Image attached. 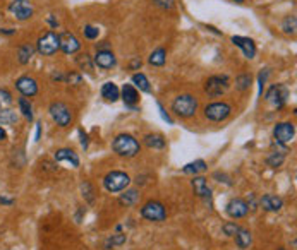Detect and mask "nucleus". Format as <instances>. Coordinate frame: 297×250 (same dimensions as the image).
Returning a JSON list of instances; mask_svg holds the SVG:
<instances>
[{
  "label": "nucleus",
  "mask_w": 297,
  "mask_h": 250,
  "mask_svg": "<svg viewBox=\"0 0 297 250\" xmlns=\"http://www.w3.org/2000/svg\"><path fill=\"white\" fill-rule=\"evenodd\" d=\"M232 113V106L225 101H215L204 106V117L211 122H223L230 117Z\"/></svg>",
  "instance_id": "39448f33"
},
{
  "label": "nucleus",
  "mask_w": 297,
  "mask_h": 250,
  "mask_svg": "<svg viewBox=\"0 0 297 250\" xmlns=\"http://www.w3.org/2000/svg\"><path fill=\"white\" fill-rule=\"evenodd\" d=\"M102 96L110 103H115L119 98H121V89L117 87L115 83H105L102 86Z\"/></svg>",
  "instance_id": "412c9836"
},
{
  "label": "nucleus",
  "mask_w": 297,
  "mask_h": 250,
  "mask_svg": "<svg viewBox=\"0 0 297 250\" xmlns=\"http://www.w3.org/2000/svg\"><path fill=\"white\" fill-rule=\"evenodd\" d=\"M141 65H143L141 59H140V57H136V59H133V60L129 62V69H131V71H138V69H140Z\"/></svg>",
  "instance_id": "37998d69"
},
{
  "label": "nucleus",
  "mask_w": 297,
  "mask_h": 250,
  "mask_svg": "<svg viewBox=\"0 0 297 250\" xmlns=\"http://www.w3.org/2000/svg\"><path fill=\"white\" fill-rule=\"evenodd\" d=\"M9 12L12 14L17 21H28V19L33 17L34 7L31 0H12V2L9 3Z\"/></svg>",
  "instance_id": "1a4fd4ad"
},
{
  "label": "nucleus",
  "mask_w": 297,
  "mask_h": 250,
  "mask_svg": "<svg viewBox=\"0 0 297 250\" xmlns=\"http://www.w3.org/2000/svg\"><path fill=\"white\" fill-rule=\"evenodd\" d=\"M19 110L22 111V115H24L29 122L33 120V106L26 98H19Z\"/></svg>",
  "instance_id": "f704fd0d"
},
{
  "label": "nucleus",
  "mask_w": 297,
  "mask_h": 250,
  "mask_svg": "<svg viewBox=\"0 0 297 250\" xmlns=\"http://www.w3.org/2000/svg\"><path fill=\"white\" fill-rule=\"evenodd\" d=\"M131 183V176L126 171H110L107 173V176L103 178V187L109 192H122L129 187Z\"/></svg>",
  "instance_id": "20e7f679"
},
{
  "label": "nucleus",
  "mask_w": 297,
  "mask_h": 250,
  "mask_svg": "<svg viewBox=\"0 0 297 250\" xmlns=\"http://www.w3.org/2000/svg\"><path fill=\"white\" fill-rule=\"evenodd\" d=\"M141 216L145 219H148V221L160 223V221H165V218H167V211H165V207L161 202L149 201L141 207Z\"/></svg>",
  "instance_id": "6e6552de"
},
{
  "label": "nucleus",
  "mask_w": 297,
  "mask_h": 250,
  "mask_svg": "<svg viewBox=\"0 0 297 250\" xmlns=\"http://www.w3.org/2000/svg\"><path fill=\"white\" fill-rule=\"evenodd\" d=\"M12 103H14V98H12V94H10V91L0 87V111L7 110Z\"/></svg>",
  "instance_id": "473e14b6"
},
{
  "label": "nucleus",
  "mask_w": 297,
  "mask_h": 250,
  "mask_svg": "<svg viewBox=\"0 0 297 250\" xmlns=\"http://www.w3.org/2000/svg\"><path fill=\"white\" fill-rule=\"evenodd\" d=\"M17 124V113L12 110H2L0 111V127L2 125H16Z\"/></svg>",
  "instance_id": "c756f323"
},
{
  "label": "nucleus",
  "mask_w": 297,
  "mask_h": 250,
  "mask_svg": "<svg viewBox=\"0 0 297 250\" xmlns=\"http://www.w3.org/2000/svg\"><path fill=\"white\" fill-rule=\"evenodd\" d=\"M156 106H158V110H160V115H161V118H163L165 122H168V124H170V125H173V120H172V117H170V115L167 113V111H165V108H163V106H161V103H160V101L156 103Z\"/></svg>",
  "instance_id": "79ce46f5"
},
{
  "label": "nucleus",
  "mask_w": 297,
  "mask_h": 250,
  "mask_svg": "<svg viewBox=\"0 0 297 250\" xmlns=\"http://www.w3.org/2000/svg\"><path fill=\"white\" fill-rule=\"evenodd\" d=\"M16 87L24 98H33V96L38 94V83L31 76H21L16 81Z\"/></svg>",
  "instance_id": "f8f14e48"
},
{
  "label": "nucleus",
  "mask_w": 297,
  "mask_h": 250,
  "mask_svg": "<svg viewBox=\"0 0 297 250\" xmlns=\"http://www.w3.org/2000/svg\"><path fill=\"white\" fill-rule=\"evenodd\" d=\"M296 136V127L292 122H280V124L275 125V129H273V137H275L277 144H289L292 139H294Z\"/></svg>",
  "instance_id": "9b49d317"
},
{
  "label": "nucleus",
  "mask_w": 297,
  "mask_h": 250,
  "mask_svg": "<svg viewBox=\"0 0 297 250\" xmlns=\"http://www.w3.org/2000/svg\"><path fill=\"white\" fill-rule=\"evenodd\" d=\"M285 153H287L285 148H282V151H273L272 155L268 156V160H266L268 167H272V168L282 167V163H284V160H285Z\"/></svg>",
  "instance_id": "c85d7f7f"
},
{
  "label": "nucleus",
  "mask_w": 297,
  "mask_h": 250,
  "mask_svg": "<svg viewBox=\"0 0 297 250\" xmlns=\"http://www.w3.org/2000/svg\"><path fill=\"white\" fill-rule=\"evenodd\" d=\"M65 83L72 84V86H78V84L83 83V78H81V74H76V72H72V74H69L67 78H65Z\"/></svg>",
  "instance_id": "a19ab883"
},
{
  "label": "nucleus",
  "mask_w": 297,
  "mask_h": 250,
  "mask_svg": "<svg viewBox=\"0 0 297 250\" xmlns=\"http://www.w3.org/2000/svg\"><path fill=\"white\" fill-rule=\"evenodd\" d=\"M148 62L151 65H155V67H161V65H165V62H167V50L156 48L155 52H151Z\"/></svg>",
  "instance_id": "393cba45"
},
{
  "label": "nucleus",
  "mask_w": 297,
  "mask_h": 250,
  "mask_svg": "<svg viewBox=\"0 0 297 250\" xmlns=\"http://www.w3.org/2000/svg\"><path fill=\"white\" fill-rule=\"evenodd\" d=\"M36 50H38V52H40L43 57H52V55H55V53L60 50L59 34L53 33V31L43 33L40 38H38Z\"/></svg>",
  "instance_id": "7ed1b4c3"
},
{
  "label": "nucleus",
  "mask_w": 297,
  "mask_h": 250,
  "mask_svg": "<svg viewBox=\"0 0 297 250\" xmlns=\"http://www.w3.org/2000/svg\"><path fill=\"white\" fill-rule=\"evenodd\" d=\"M76 64H78V67L81 71H86V72H93V69H95L93 59H91L88 53H81V55L76 57Z\"/></svg>",
  "instance_id": "cd10ccee"
},
{
  "label": "nucleus",
  "mask_w": 297,
  "mask_h": 250,
  "mask_svg": "<svg viewBox=\"0 0 297 250\" xmlns=\"http://www.w3.org/2000/svg\"><path fill=\"white\" fill-rule=\"evenodd\" d=\"M79 136H81V144H83V148L86 149L88 148V136L83 132V130H79Z\"/></svg>",
  "instance_id": "c03bdc74"
},
{
  "label": "nucleus",
  "mask_w": 297,
  "mask_h": 250,
  "mask_svg": "<svg viewBox=\"0 0 297 250\" xmlns=\"http://www.w3.org/2000/svg\"><path fill=\"white\" fill-rule=\"evenodd\" d=\"M121 96H122V101H124L127 106H131V108H134L136 103L140 101V93H138V89L133 84H124V87L121 89Z\"/></svg>",
  "instance_id": "6ab92c4d"
},
{
  "label": "nucleus",
  "mask_w": 297,
  "mask_h": 250,
  "mask_svg": "<svg viewBox=\"0 0 297 250\" xmlns=\"http://www.w3.org/2000/svg\"><path fill=\"white\" fill-rule=\"evenodd\" d=\"M279 250H285V249H279Z\"/></svg>",
  "instance_id": "3c124183"
},
{
  "label": "nucleus",
  "mask_w": 297,
  "mask_h": 250,
  "mask_svg": "<svg viewBox=\"0 0 297 250\" xmlns=\"http://www.w3.org/2000/svg\"><path fill=\"white\" fill-rule=\"evenodd\" d=\"M5 136H7V134H5V130H3L2 127H0V141H3V139H5Z\"/></svg>",
  "instance_id": "de8ad7c7"
},
{
  "label": "nucleus",
  "mask_w": 297,
  "mask_h": 250,
  "mask_svg": "<svg viewBox=\"0 0 297 250\" xmlns=\"http://www.w3.org/2000/svg\"><path fill=\"white\" fill-rule=\"evenodd\" d=\"M59 41H60V50H62L65 55H72V53L79 52V48H81L79 40L72 33L65 31L62 34H59Z\"/></svg>",
  "instance_id": "ddd939ff"
},
{
  "label": "nucleus",
  "mask_w": 297,
  "mask_h": 250,
  "mask_svg": "<svg viewBox=\"0 0 297 250\" xmlns=\"http://www.w3.org/2000/svg\"><path fill=\"white\" fill-rule=\"evenodd\" d=\"M192 185V190H194V194L198 195V197L204 199V201H210L211 199V188L208 187L206 183V178L204 176H194L191 182Z\"/></svg>",
  "instance_id": "f3484780"
},
{
  "label": "nucleus",
  "mask_w": 297,
  "mask_h": 250,
  "mask_svg": "<svg viewBox=\"0 0 297 250\" xmlns=\"http://www.w3.org/2000/svg\"><path fill=\"white\" fill-rule=\"evenodd\" d=\"M145 144L149 149H163L165 148V139L160 134H148L145 136Z\"/></svg>",
  "instance_id": "b1692460"
},
{
  "label": "nucleus",
  "mask_w": 297,
  "mask_h": 250,
  "mask_svg": "<svg viewBox=\"0 0 297 250\" xmlns=\"http://www.w3.org/2000/svg\"><path fill=\"white\" fill-rule=\"evenodd\" d=\"M98 33H100V29L95 28V26H91V24L84 26V36H86L88 40H96V38H98Z\"/></svg>",
  "instance_id": "4c0bfd02"
},
{
  "label": "nucleus",
  "mask_w": 297,
  "mask_h": 250,
  "mask_svg": "<svg viewBox=\"0 0 297 250\" xmlns=\"http://www.w3.org/2000/svg\"><path fill=\"white\" fill-rule=\"evenodd\" d=\"M249 213V206L244 199H232L229 204H227V214L234 219L244 218L246 214Z\"/></svg>",
  "instance_id": "2eb2a0df"
},
{
  "label": "nucleus",
  "mask_w": 297,
  "mask_h": 250,
  "mask_svg": "<svg viewBox=\"0 0 297 250\" xmlns=\"http://www.w3.org/2000/svg\"><path fill=\"white\" fill-rule=\"evenodd\" d=\"M234 2H237V3H242V2H244V0H234Z\"/></svg>",
  "instance_id": "8fccbe9b"
},
{
  "label": "nucleus",
  "mask_w": 297,
  "mask_h": 250,
  "mask_svg": "<svg viewBox=\"0 0 297 250\" xmlns=\"http://www.w3.org/2000/svg\"><path fill=\"white\" fill-rule=\"evenodd\" d=\"M260 204L265 211H268V213H277V211H280L282 207H284V201H282L279 195H273V194L263 195Z\"/></svg>",
  "instance_id": "a211bd4d"
},
{
  "label": "nucleus",
  "mask_w": 297,
  "mask_h": 250,
  "mask_svg": "<svg viewBox=\"0 0 297 250\" xmlns=\"http://www.w3.org/2000/svg\"><path fill=\"white\" fill-rule=\"evenodd\" d=\"M282 29H284L285 34H296V29H297V19L294 14H291V16H287L284 19V22H282Z\"/></svg>",
  "instance_id": "7c9ffc66"
},
{
  "label": "nucleus",
  "mask_w": 297,
  "mask_h": 250,
  "mask_svg": "<svg viewBox=\"0 0 297 250\" xmlns=\"http://www.w3.org/2000/svg\"><path fill=\"white\" fill-rule=\"evenodd\" d=\"M55 161L57 163H62V161H67V163H71L74 168H78L79 167V156L76 155L72 149H67V148H64V149H59V151H55Z\"/></svg>",
  "instance_id": "aec40b11"
},
{
  "label": "nucleus",
  "mask_w": 297,
  "mask_h": 250,
  "mask_svg": "<svg viewBox=\"0 0 297 250\" xmlns=\"http://www.w3.org/2000/svg\"><path fill=\"white\" fill-rule=\"evenodd\" d=\"M138 199H140V192H138L136 188H131L126 194L121 195V204H124V206H133V204L138 202Z\"/></svg>",
  "instance_id": "2f4dec72"
},
{
  "label": "nucleus",
  "mask_w": 297,
  "mask_h": 250,
  "mask_svg": "<svg viewBox=\"0 0 297 250\" xmlns=\"http://www.w3.org/2000/svg\"><path fill=\"white\" fill-rule=\"evenodd\" d=\"M266 101L272 103L275 108H282L289 98V87L285 84H273L268 91H266Z\"/></svg>",
  "instance_id": "9d476101"
},
{
  "label": "nucleus",
  "mask_w": 297,
  "mask_h": 250,
  "mask_svg": "<svg viewBox=\"0 0 297 250\" xmlns=\"http://www.w3.org/2000/svg\"><path fill=\"white\" fill-rule=\"evenodd\" d=\"M0 33L2 34H14L16 31H14V29H0Z\"/></svg>",
  "instance_id": "49530a36"
},
{
  "label": "nucleus",
  "mask_w": 297,
  "mask_h": 250,
  "mask_svg": "<svg viewBox=\"0 0 297 250\" xmlns=\"http://www.w3.org/2000/svg\"><path fill=\"white\" fill-rule=\"evenodd\" d=\"M229 78L227 76H213L204 83V93L211 98H218V96L225 94L229 89Z\"/></svg>",
  "instance_id": "0eeeda50"
},
{
  "label": "nucleus",
  "mask_w": 297,
  "mask_h": 250,
  "mask_svg": "<svg viewBox=\"0 0 297 250\" xmlns=\"http://www.w3.org/2000/svg\"><path fill=\"white\" fill-rule=\"evenodd\" d=\"M232 43L235 47H239L242 50V53H244L246 59H254V55H256V45H254V41L251 40V38H246V36H232Z\"/></svg>",
  "instance_id": "dca6fc26"
},
{
  "label": "nucleus",
  "mask_w": 297,
  "mask_h": 250,
  "mask_svg": "<svg viewBox=\"0 0 297 250\" xmlns=\"http://www.w3.org/2000/svg\"><path fill=\"white\" fill-rule=\"evenodd\" d=\"M172 111L180 118H191L198 111V99L192 94H179L172 103Z\"/></svg>",
  "instance_id": "f03ea898"
},
{
  "label": "nucleus",
  "mask_w": 297,
  "mask_h": 250,
  "mask_svg": "<svg viewBox=\"0 0 297 250\" xmlns=\"http://www.w3.org/2000/svg\"><path fill=\"white\" fill-rule=\"evenodd\" d=\"M109 244H112V247H119V245L126 244V235H124V233L112 235V238L109 240Z\"/></svg>",
  "instance_id": "58836bf2"
},
{
  "label": "nucleus",
  "mask_w": 297,
  "mask_h": 250,
  "mask_svg": "<svg viewBox=\"0 0 297 250\" xmlns=\"http://www.w3.org/2000/svg\"><path fill=\"white\" fill-rule=\"evenodd\" d=\"M112 149L122 158H134L140 153L141 146L138 139H134L131 134H119L114 142H112Z\"/></svg>",
  "instance_id": "f257e3e1"
},
{
  "label": "nucleus",
  "mask_w": 297,
  "mask_h": 250,
  "mask_svg": "<svg viewBox=\"0 0 297 250\" xmlns=\"http://www.w3.org/2000/svg\"><path fill=\"white\" fill-rule=\"evenodd\" d=\"M206 170V163H204L203 160H198V161H192V163H187L186 167L182 168V173L184 175H198V173H201Z\"/></svg>",
  "instance_id": "bb28decb"
},
{
  "label": "nucleus",
  "mask_w": 297,
  "mask_h": 250,
  "mask_svg": "<svg viewBox=\"0 0 297 250\" xmlns=\"http://www.w3.org/2000/svg\"><path fill=\"white\" fill-rule=\"evenodd\" d=\"M50 117H52V120L55 122L59 127H67L71 125L72 122V113H71V108H69L65 103L62 101H53L52 105H50Z\"/></svg>",
  "instance_id": "423d86ee"
},
{
  "label": "nucleus",
  "mask_w": 297,
  "mask_h": 250,
  "mask_svg": "<svg viewBox=\"0 0 297 250\" xmlns=\"http://www.w3.org/2000/svg\"><path fill=\"white\" fill-rule=\"evenodd\" d=\"M40 134H41V125L36 124V136H34V141H40Z\"/></svg>",
  "instance_id": "a18cd8bd"
},
{
  "label": "nucleus",
  "mask_w": 297,
  "mask_h": 250,
  "mask_svg": "<svg viewBox=\"0 0 297 250\" xmlns=\"http://www.w3.org/2000/svg\"><path fill=\"white\" fill-rule=\"evenodd\" d=\"M268 74L270 71L268 69H265L263 72H260V76H258V86H260V94H263V87L266 84V79H268Z\"/></svg>",
  "instance_id": "ea45409f"
},
{
  "label": "nucleus",
  "mask_w": 297,
  "mask_h": 250,
  "mask_svg": "<svg viewBox=\"0 0 297 250\" xmlns=\"http://www.w3.org/2000/svg\"><path fill=\"white\" fill-rule=\"evenodd\" d=\"M133 86L136 89L143 91V93H151V86H149V81L145 74H134L133 76Z\"/></svg>",
  "instance_id": "5701e85b"
},
{
  "label": "nucleus",
  "mask_w": 297,
  "mask_h": 250,
  "mask_svg": "<svg viewBox=\"0 0 297 250\" xmlns=\"http://www.w3.org/2000/svg\"><path fill=\"white\" fill-rule=\"evenodd\" d=\"M93 64L96 65V67L107 71V69L115 67L117 59H115V55H114L112 50H98V52H96V57L93 59Z\"/></svg>",
  "instance_id": "4468645a"
},
{
  "label": "nucleus",
  "mask_w": 297,
  "mask_h": 250,
  "mask_svg": "<svg viewBox=\"0 0 297 250\" xmlns=\"http://www.w3.org/2000/svg\"><path fill=\"white\" fill-rule=\"evenodd\" d=\"M0 202H2V204H12L10 199H5V197H0Z\"/></svg>",
  "instance_id": "09e8293b"
},
{
  "label": "nucleus",
  "mask_w": 297,
  "mask_h": 250,
  "mask_svg": "<svg viewBox=\"0 0 297 250\" xmlns=\"http://www.w3.org/2000/svg\"><path fill=\"white\" fill-rule=\"evenodd\" d=\"M33 53H34V47H33V45L24 43L21 48L17 50V60H19V64L26 65V64L29 62V60H31Z\"/></svg>",
  "instance_id": "a878e982"
},
{
  "label": "nucleus",
  "mask_w": 297,
  "mask_h": 250,
  "mask_svg": "<svg viewBox=\"0 0 297 250\" xmlns=\"http://www.w3.org/2000/svg\"><path fill=\"white\" fill-rule=\"evenodd\" d=\"M251 81H253L251 74H241V76H237V79H235V87H237L239 91L249 89V87H251Z\"/></svg>",
  "instance_id": "72a5a7b5"
},
{
  "label": "nucleus",
  "mask_w": 297,
  "mask_h": 250,
  "mask_svg": "<svg viewBox=\"0 0 297 250\" xmlns=\"http://www.w3.org/2000/svg\"><path fill=\"white\" fill-rule=\"evenodd\" d=\"M151 2L163 10H172L173 5H175V0H151Z\"/></svg>",
  "instance_id": "e433bc0d"
},
{
  "label": "nucleus",
  "mask_w": 297,
  "mask_h": 250,
  "mask_svg": "<svg viewBox=\"0 0 297 250\" xmlns=\"http://www.w3.org/2000/svg\"><path fill=\"white\" fill-rule=\"evenodd\" d=\"M239 228H241V226L235 225V223H225V225L222 226L223 233H225L227 237H235V233L239 232Z\"/></svg>",
  "instance_id": "c9c22d12"
},
{
  "label": "nucleus",
  "mask_w": 297,
  "mask_h": 250,
  "mask_svg": "<svg viewBox=\"0 0 297 250\" xmlns=\"http://www.w3.org/2000/svg\"><path fill=\"white\" fill-rule=\"evenodd\" d=\"M253 242V235H251L249 230L246 228H239V232L235 233V245H237L241 250H246Z\"/></svg>",
  "instance_id": "4be33fe9"
}]
</instances>
